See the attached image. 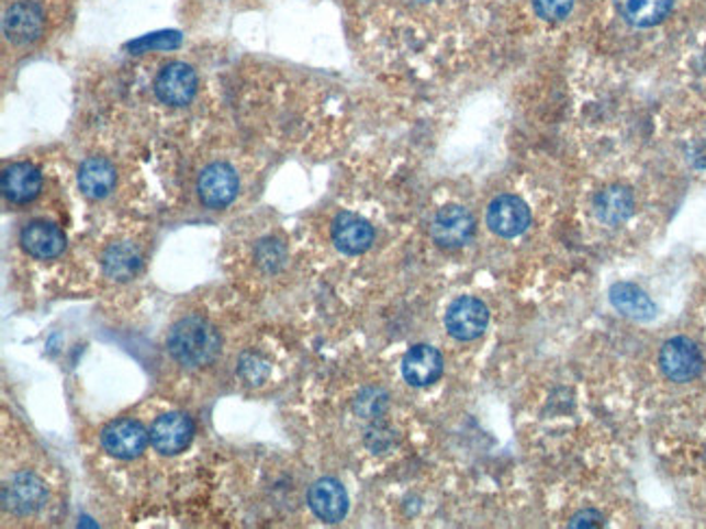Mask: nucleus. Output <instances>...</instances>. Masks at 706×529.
<instances>
[{"mask_svg":"<svg viewBox=\"0 0 706 529\" xmlns=\"http://www.w3.org/2000/svg\"><path fill=\"white\" fill-rule=\"evenodd\" d=\"M220 350L222 339L217 330L197 315L177 322L168 335V352L188 369H199L213 362Z\"/></svg>","mask_w":706,"mask_h":529,"instance_id":"f257e3e1","label":"nucleus"},{"mask_svg":"<svg viewBox=\"0 0 706 529\" xmlns=\"http://www.w3.org/2000/svg\"><path fill=\"white\" fill-rule=\"evenodd\" d=\"M444 324L448 335L457 341H474L485 335L490 326V311L481 300L463 295L448 306Z\"/></svg>","mask_w":706,"mask_h":529,"instance_id":"f03ea898","label":"nucleus"},{"mask_svg":"<svg viewBox=\"0 0 706 529\" xmlns=\"http://www.w3.org/2000/svg\"><path fill=\"white\" fill-rule=\"evenodd\" d=\"M659 364L668 380L685 384L696 380L703 373L705 358L692 339L674 337L661 348Z\"/></svg>","mask_w":706,"mask_h":529,"instance_id":"7ed1b4c3","label":"nucleus"},{"mask_svg":"<svg viewBox=\"0 0 706 529\" xmlns=\"http://www.w3.org/2000/svg\"><path fill=\"white\" fill-rule=\"evenodd\" d=\"M474 217L468 209L459 204H450L437 211L430 222V237L444 250H457L470 244L474 237Z\"/></svg>","mask_w":706,"mask_h":529,"instance_id":"20e7f679","label":"nucleus"},{"mask_svg":"<svg viewBox=\"0 0 706 529\" xmlns=\"http://www.w3.org/2000/svg\"><path fill=\"white\" fill-rule=\"evenodd\" d=\"M46 484L33 473H15L2 484V506L13 515H33L46 504Z\"/></svg>","mask_w":706,"mask_h":529,"instance_id":"39448f33","label":"nucleus"},{"mask_svg":"<svg viewBox=\"0 0 706 529\" xmlns=\"http://www.w3.org/2000/svg\"><path fill=\"white\" fill-rule=\"evenodd\" d=\"M102 447L109 455L120 460H133L148 447V430L133 419H117L102 430Z\"/></svg>","mask_w":706,"mask_h":529,"instance_id":"423d86ee","label":"nucleus"},{"mask_svg":"<svg viewBox=\"0 0 706 529\" xmlns=\"http://www.w3.org/2000/svg\"><path fill=\"white\" fill-rule=\"evenodd\" d=\"M199 89L197 72L186 64H170L159 70L155 79V93L164 104L186 106L194 100Z\"/></svg>","mask_w":706,"mask_h":529,"instance_id":"0eeeda50","label":"nucleus"},{"mask_svg":"<svg viewBox=\"0 0 706 529\" xmlns=\"http://www.w3.org/2000/svg\"><path fill=\"white\" fill-rule=\"evenodd\" d=\"M488 226L498 237H519L530 226V209L517 195H498L488 209Z\"/></svg>","mask_w":706,"mask_h":529,"instance_id":"6e6552de","label":"nucleus"},{"mask_svg":"<svg viewBox=\"0 0 706 529\" xmlns=\"http://www.w3.org/2000/svg\"><path fill=\"white\" fill-rule=\"evenodd\" d=\"M194 421L183 413L161 415L150 428V442L164 455H177L194 439Z\"/></svg>","mask_w":706,"mask_h":529,"instance_id":"1a4fd4ad","label":"nucleus"},{"mask_svg":"<svg viewBox=\"0 0 706 529\" xmlns=\"http://www.w3.org/2000/svg\"><path fill=\"white\" fill-rule=\"evenodd\" d=\"M197 191H199V198L204 206L224 209L235 200V195L239 191V180L231 166L211 164L209 168L202 170Z\"/></svg>","mask_w":706,"mask_h":529,"instance_id":"9d476101","label":"nucleus"},{"mask_svg":"<svg viewBox=\"0 0 706 529\" xmlns=\"http://www.w3.org/2000/svg\"><path fill=\"white\" fill-rule=\"evenodd\" d=\"M309 508L324 524H339L348 515V493L341 482L322 477L309 488Z\"/></svg>","mask_w":706,"mask_h":529,"instance_id":"9b49d317","label":"nucleus"},{"mask_svg":"<svg viewBox=\"0 0 706 529\" xmlns=\"http://www.w3.org/2000/svg\"><path fill=\"white\" fill-rule=\"evenodd\" d=\"M44 31V13L33 2H15L4 11L2 33L13 44H31Z\"/></svg>","mask_w":706,"mask_h":529,"instance_id":"f8f14e48","label":"nucleus"},{"mask_svg":"<svg viewBox=\"0 0 706 529\" xmlns=\"http://www.w3.org/2000/svg\"><path fill=\"white\" fill-rule=\"evenodd\" d=\"M333 244L344 255H363L374 241V228L355 213H339L333 222Z\"/></svg>","mask_w":706,"mask_h":529,"instance_id":"ddd939ff","label":"nucleus"},{"mask_svg":"<svg viewBox=\"0 0 706 529\" xmlns=\"http://www.w3.org/2000/svg\"><path fill=\"white\" fill-rule=\"evenodd\" d=\"M20 244L33 259L51 261L66 250V235L51 222H31L22 228Z\"/></svg>","mask_w":706,"mask_h":529,"instance_id":"4468645a","label":"nucleus"},{"mask_svg":"<svg viewBox=\"0 0 706 529\" xmlns=\"http://www.w3.org/2000/svg\"><path fill=\"white\" fill-rule=\"evenodd\" d=\"M608 302L619 315L635 322H650L657 317L654 300L632 282H615L608 289Z\"/></svg>","mask_w":706,"mask_h":529,"instance_id":"2eb2a0df","label":"nucleus"},{"mask_svg":"<svg viewBox=\"0 0 706 529\" xmlns=\"http://www.w3.org/2000/svg\"><path fill=\"white\" fill-rule=\"evenodd\" d=\"M0 191L13 204H29L42 191V175L31 164H13L2 170Z\"/></svg>","mask_w":706,"mask_h":529,"instance_id":"dca6fc26","label":"nucleus"},{"mask_svg":"<svg viewBox=\"0 0 706 529\" xmlns=\"http://www.w3.org/2000/svg\"><path fill=\"white\" fill-rule=\"evenodd\" d=\"M444 373V356L430 346H415L403 358L404 380L411 386H430Z\"/></svg>","mask_w":706,"mask_h":529,"instance_id":"f3484780","label":"nucleus"},{"mask_svg":"<svg viewBox=\"0 0 706 529\" xmlns=\"http://www.w3.org/2000/svg\"><path fill=\"white\" fill-rule=\"evenodd\" d=\"M635 209L632 193L626 187H608L594 200V213L606 226L624 224Z\"/></svg>","mask_w":706,"mask_h":529,"instance_id":"a211bd4d","label":"nucleus"},{"mask_svg":"<svg viewBox=\"0 0 706 529\" xmlns=\"http://www.w3.org/2000/svg\"><path fill=\"white\" fill-rule=\"evenodd\" d=\"M102 269L111 280L126 282V280H131V278H135L139 273L142 255L128 241L111 244L102 255Z\"/></svg>","mask_w":706,"mask_h":529,"instance_id":"6ab92c4d","label":"nucleus"},{"mask_svg":"<svg viewBox=\"0 0 706 529\" xmlns=\"http://www.w3.org/2000/svg\"><path fill=\"white\" fill-rule=\"evenodd\" d=\"M615 4L626 22L639 29H648L657 26L670 15L674 0H615Z\"/></svg>","mask_w":706,"mask_h":529,"instance_id":"aec40b11","label":"nucleus"},{"mask_svg":"<svg viewBox=\"0 0 706 529\" xmlns=\"http://www.w3.org/2000/svg\"><path fill=\"white\" fill-rule=\"evenodd\" d=\"M115 180H117L115 168L102 157H92L83 161L79 168V187L92 200L107 198L113 191Z\"/></svg>","mask_w":706,"mask_h":529,"instance_id":"412c9836","label":"nucleus"},{"mask_svg":"<svg viewBox=\"0 0 706 529\" xmlns=\"http://www.w3.org/2000/svg\"><path fill=\"white\" fill-rule=\"evenodd\" d=\"M388 406V395L379 389H368L363 391L359 397H357V404H355V410L368 419L372 417H379Z\"/></svg>","mask_w":706,"mask_h":529,"instance_id":"4be33fe9","label":"nucleus"},{"mask_svg":"<svg viewBox=\"0 0 706 529\" xmlns=\"http://www.w3.org/2000/svg\"><path fill=\"white\" fill-rule=\"evenodd\" d=\"M535 11L546 22H561L570 15L574 0H533Z\"/></svg>","mask_w":706,"mask_h":529,"instance_id":"5701e85b","label":"nucleus"},{"mask_svg":"<svg viewBox=\"0 0 706 529\" xmlns=\"http://www.w3.org/2000/svg\"><path fill=\"white\" fill-rule=\"evenodd\" d=\"M239 373L250 384H261L270 373V364L266 360H261L259 356H255V353H246L242 358V362H239Z\"/></svg>","mask_w":706,"mask_h":529,"instance_id":"b1692460","label":"nucleus"},{"mask_svg":"<svg viewBox=\"0 0 706 529\" xmlns=\"http://www.w3.org/2000/svg\"><path fill=\"white\" fill-rule=\"evenodd\" d=\"M605 526V519L601 513L596 510H585V513H579L576 517H572L570 521V528H603Z\"/></svg>","mask_w":706,"mask_h":529,"instance_id":"393cba45","label":"nucleus"}]
</instances>
